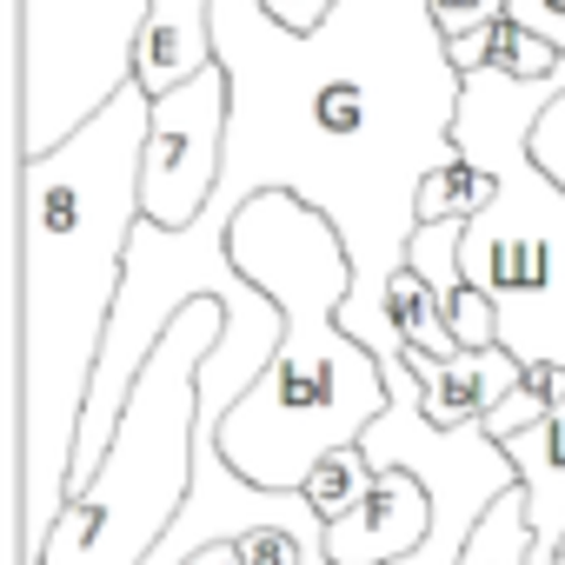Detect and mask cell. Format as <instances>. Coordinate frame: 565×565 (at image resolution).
Masks as SVG:
<instances>
[{
  "label": "cell",
  "mask_w": 565,
  "mask_h": 565,
  "mask_svg": "<svg viewBox=\"0 0 565 565\" xmlns=\"http://www.w3.org/2000/svg\"><path fill=\"white\" fill-rule=\"evenodd\" d=\"M153 100L120 87L67 147L14 160V532L41 565L74 505V452L140 233Z\"/></svg>",
  "instance_id": "cell-1"
},
{
  "label": "cell",
  "mask_w": 565,
  "mask_h": 565,
  "mask_svg": "<svg viewBox=\"0 0 565 565\" xmlns=\"http://www.w3.org/2000/svg\"><path fill=\"white\" fill-rule=\"evenodd\" d=\"M226 253L239 279H253L279 307L287 340L266 380L220 426V452L239 479L266 492H300L327 452L360 446L366 426L386 413L380 360L340 327V307L353 300V253L340 226L300 193L246 200L226 226Z\"/></svg>",
  "instance_id": "cell-2"
},
{
  "label": "cell",
  "mask_w": 565,
  "mask_h": 565,
  "mask_svg": "<svg viewBox=\"0 0 565 565\" xmlns=\"http://www.w3.org/2000/svg\"><path fill=\"white\" fill-rule=\"evenodd\" d=\"M565 100V61L552 81L466 74L452 147L492 180L479 220H466V287L499 313V347L519 366H565V186L539 167L532 134Z\"/></svg>",
  "instance_id": "cell-3"
},
{
  "label": "cell",
  "mask_w": 565,
  "mask_h": 565,
  "mask_svg": "<svg viewBox=\"0 0 565 565\" xmlns=\"http://www.w3.org/2000/svg\"><path fill=\"white\" fill-rule=\"evenodd\" d=\"M226 333V307L206 294L193 300L153 360L140 366L127 413L114 426L107 466L54 525L41 565H147L173 532L193 492V446H200V366Z\"/></svg>",
  "instance_id": "cell-4"
},
{
  "label": "cell",
  "mask_w": 565,
  "mask_h": 565,
  "mask_svg": "<svg viewBox=\"0 0 565 565\" xmlns=\"http://www.w3.org/2000/svg\"><path fill=\"white\" fill-rule=\"evenodd\" d=\"M153 0H14V160L67 147L134 87Z\"/></svg>",
  "instance_id": "cell-5"
},
{
  "label": "cell",
  "mask_w": 565,
  "mask_h": 565,
  "mask_svg": "<svg viewBox=\"0 0 565 565\" xmlns=\"http://www.w3.org/2000/svg\"><path fill=\"white\" fill-rule=\"evenodd\" d=\"M226 134H233V81L226 67H206L193 87L153 100L147 120V160H140V213L167 233H186L206 220L226 180Z\"/></svg>",
  "instance_id": "cell-6"
},
{
  "label": "cell",
  "mask_w": 565,
  "mask_h": 565,
  "mask_svg": "<svg viewBox=\"0 0 565 565\" xmlns=\"http://www.w3.org/2000/svg\"><path fill=\"white\" fill-rule=\"evenodd\" d=\"M433 539V492L413 472H380L373 492L327 525V565H406Z\"/></svg>",
  "instance_id": "cell-7"
},
{
  "label": "cell",
  "mask_w": 565,
  "mask_h": 565,
  "mask_svg": "<svg viewBox=\"0 0 565 565\" xmlns=\"http://www.w3.org/2000/svg\"><path fill=\"white\" fill-rule=\"evenodd\" d=\"M413 380H419V399H426V419L439 433H472L486 426V413H499L512 399V386L525 380V366L505 353V347H486V353H452V360H433V353H406Z\"/></svg>",
  "instance_id": "cell-8"
},
{
  "label": "cell",
  "mask_w": 565,
  "mask_h": 565,
  "mask_svg": "<svg viewBox=\"0 0 565 565\" xmlns=\"http://www.w3.org/2000/svg\"><path fill=\"white\" fill-rule=\"evenodd\" d=\"M206 67H220L213 47V0H153L140 47H134V87L147 100H167L180 87H193Z\"/></svg>",
  "instance_id": "cell-9"
},
{
  "label": "cell",
  "mask_w": 565,
  "mask_h": 565,
  "mask_svg": "<svg viewBox=\"0 0 565 565\" xmlns=\"http://www.w3.org/2000/svg\"><path fill=\"white\" fill-rule=\"evenodd\" d=\"M519 466L525 486V512H532V539H539V565H558L565 552V399L552 419H539L519 439H499Z\"/></svg>",
  "instance_id": "cell-10"
},
{
  "label": "cell",
  "mask_w": 565,
  "mask_h": 565,
  "mask_svg": "<svg viewBox=\"0 0 565 565\" xmlns=\"http://www.w3.org/2000/svg\"><path fill=\"white\" fill-rule=\"evenodd\" d=\"M386 320H393V333H399V347H406V353H433V360H452V353H459V340H452V327H446L439 294L426 287L413 266H406V273H393V287H386Z\"/></svg>",
  "instance_id": "cell-11"
},
{
  "label": "cell",
  "mask_w": 565,
  "mask_h": 565,
  "mask_svg": "<svg viewBox=\"0 0 565 565\" xmlns=\"http://www.w3.org/2000/svg\"><path fill=\"white\" fill-rule=\"evenodd\" d=\"M459 565H539V539H532V512H525V486H512L472 532Z\"/></svg>",
  "instance_id": "cell-12"
},
{
  "label": "cell",
  "mask_w": 565,
  "mask_h": 565,
  "mask_svg": "<svg viewBox=\"0 0 565 565\" xmlns=\"http://www.w3.org/2000/svg\"><path fill=\"white\" fill-rule=\"evenodd\" d=\"M512 21H519L525 34H539V41H552V47L565 54V0H512ZM532 153H539V167L565 186V100L539 120Z\"/></svg>",
  "instance_id": "cell-13"
},
{
  "label": "cell",
  "mask_w": 565,
  "mask_h": 565,
  "mask_svg": "<svg viewBox=\"0 0 565 565\" xmlns=\"http://www.w3.org/2000/svg\"><path fill=\"white\" fill-rule=\"evenodd\" d=\"M373 479H380V466L366 459V446H340V452H327L313 472H307V499H313V512L333 525V519H347L366 492H373Z\"/></svg>",
  "instance_id": "cell-14"
},
{
  "label": "cell",
  "mask_w": 565,
  "mask_h": 565,
  "mask_svg": "<svg viewBox=\"0 0 565 565\" xmlns=\"http://www.w3.org/2000/svg\"><path fill=\"white\" fill-rule=\"evenodd\" d=\"M459 246H466V220H419V233H413V246H406V266L439 294V307L466 287V259H459Z\"/></svg>",
  "instance_id": "cell-15"
},
{
  "label": "cell",
  "mask_w": 565,
  "mask_h": 565,
  "mask_svg": "<svg viewBox=\"0 0 565 565\" xmlns=\"http://www.w3.org/2000/svg\"><path fill=\"white\" fill-rule=\"evenodd\" d=\"M486 200H492V180L466 153H452L446 167H433L419 180V220H479Z\"/></svg>",
  "instance_id": "cell-16"
},
{
  "label": "cell",
  "mask_w": 565,
  "mask_h": 565,
  "mask_svg": "<svg viewBox=\"0 0 565 565\" xmlns=\"http://www.w3.org/2000/svg\"><path fill=\"white\" fill-rule=\"evenodd\" d=\"M558 399H565V366H525V380L512 386V399H505L499 413H486V433H492V439H519V433H532L539 419H552Z\"/></svg>",
  "instance_id": "cell-17"
},
{
  "label": "cell",
  "mask_w": 565,
  "mask_h": 565,
  "mask_svg": "<svg viewBox=\"0 0 565 565\" xmlns=\"http://www.w3.org/2000/svg\"><path fill=\"white\" fill-rule=\"evenodd\" d=\"M558 61H565V54H558L552 41L525 34L519 21H499V28H492V67H499L505 81H552Z\"/></svg>",
  "instance_id": "cell-18"
},
{
  "label": "cell",
  "mask_w": 565,
  "mask_h": 565,
  "mask_svg": "<svg viewBox=\"0 0 565 565\" xmlns=\"http://www.w3.org/2000/svg\"><path fill=\"white\" fill-rule=\"evenodd\" d=\"M426 8H433V28L446 34V47L452 41H479L499 21H512V0H426Z\"/></svg>",
  "instance_id": "cell-19"
},
{
  "label": "cell",
  "mask_w": 565,
  "mask_h": 565,
  "mask_svg": "<svg viewBox=\"0 0 565 565\" xmlns=\"http://www.w3.org/2000/svg\"><path fill=\"white\" fill-rule=\"evenodd\" d=\"M266 8V21L279 28V34H294V41H313L333 14H340V0H259Z\"/></svg>",
  "instance_id": "cell-20"
},
{
  "label": "cell",
  "mask_w": 565,
  "mask_h": 565,
  "mask_svg": "<svg viewBox=\"0 0 565 565\" xmlns=\"http://www.w3.org/2000/svg\"><path fill=\"white\" fill-rule=\"evenodd\" d=\"M180 565H246V558H239V545H200V552L180 558Z\"/></svg>",
  "instance_id": "cell-21"
},
{
  "label": "cell",
  "mask_w": 565,
  "mask_h": 565,
  "mask_svg": "<svg viewBox=\"0 0 565 565\" xmlns=\"http://www.w3.org/2000/svg\"><path fill=\"white\" fill-rule=\"evenodd\" d=\"M558 565H565V552H558Z\"/></svg>",
  "instance_id": "cell-22"
}]
</instances>
